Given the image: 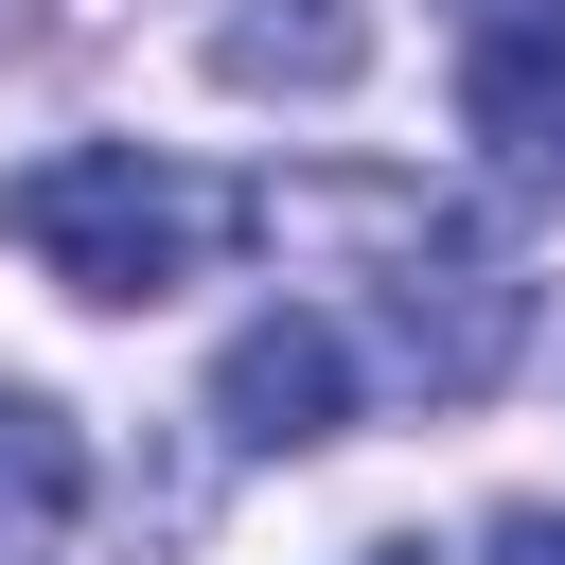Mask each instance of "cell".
Segmentation results:
<instances>
[{"instance_id": "cell-3", "label": "cell", "mask_w": 565, "mask_h": 565, "mask_svg": "<svg viewBox=\"0 0 565 565\" xmlns=\"http://www.w3.org/2000/svg\"><path fill=\"white\" fill-rule=\"evenodd\" d=\"M212 406H230V441H247V459H300V441H335V406H353V335H335L318 300H282V318H247V335H230Z\"/></svg>"}, {"instance_id": "cell-6", "label": "cell", "mask_w": 565, "mask_h": 565, "mask_svg": "<svg viewBox=\"0 0 565 565\" xmlns=\"http://www.w3.org/2000/svg\"><path fill=\"white\" fill-rule=\"evenodd\" d=\"M71 494H88V441H71L35 388H0V547H53Z\"/></svg>"}, {"instance_id": "cell-7", "label": "cell", "mask_w": 565, "mask_h": 565, "mask_svg": "<svg viewBox=\"0 0 565 565\" xmlns=\"http://www.w3.org/2000/svg\"><path fill=\"white\" fill-rule=\"evenodd\" d=\"M477 565H565V512H494V547Z\"/></svg>"}, {"instance_id": "cell-9", "label": "cell", "mask_w": 565, "mask_h": 565, "mask_svg": "<svg viewBox=\"0 0 565 565\" xmlns=\"http://www.w3.org/2000/svg\"><path fill=\"white\" fill-rule=\"evenodd\" d=\"M371 565H424V547H371Z\"/></svg>"}, {"instance_id": "cell-8", "label": "cell", "mask_w": 565, "mask_h": 565, "mask_svg": "<svg viewBox=\"0 0 565 565\" xmlns=\"http://www.w3.org/2000/svg\"><path fill=\"white\" fill-rule=\"evenodd\" d=\"M459 18H477V35H512V18H565V0H459Z\"/></svg>"}, {"instance_id": "cell-1", "label": "cell", "mask_w": 565, "mask_h": 565, "mask_svg": "<svg viewBox=\"0 0 565 565\" xmlns=\"http://www.w3.org/2000/svg\"><path fill=\"white\" fill-rule=\"evenodd\" d=\"M0 230H18L71 300H177V282L247 230V194H230V177H177V159H141V141H53V159L0 177Z\"/></svg>"}, {"instance_id": "cell-2", "label": "cell", "mask_w": 565, "mask_h": 565, "mask_svg": "<svg viewBox=\"0 0 565 565\" xmlns=\"http://www.w3.org/2000/svg\"><path fill=\"white\" fill-rule=\"evenodd\" d=\"M512 335H530V282H512L494 247H441V230H406V265H388V353H406L441 406H477V388L512 371Z\"/></svg>"}, {"instance_id": "cell-4", "label": "cell", "mask_w": 565, "mask_h": 565, "mask_svg": "<svg viewBox=\"0 0 565 565\" xmlns=\"http://www.w3.org/2000/svg\"><path fill=\"white\" fill-rule=\"evenodd\" d=\"M459 124H477L512 177H547V194H565V18L477 35V53H459Z\"/></svg>"}, {"instance_id": "cell-5", "label": "cell", "mask_w": 565, "mask_h": 565, "mask_svg": "<svg viewBox=\"0 0 565 565\" xmlns=\"http://www.w3.org/2000/svg\"><path fill=\"white\" fill-rule=\"evenodd\" d=\"M212 71H230V88H353V71H371V18H353V0H247V18L212 35Z\"/></svg>"}]
</instances>
